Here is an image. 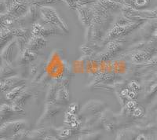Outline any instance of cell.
Masks as SVG:
<instances>
[{"label": "cell", "instance_id": "1", "mask_svg": "<svg viewBox=\"0 0 157 140\" xmlns=\"http://www.w3.org/2000/svg\"><path fill=\"white\" fill-rule=\"evenodd\" d=\"M135 2L138 6H143L146 5L148 0H136Z\"/></svg>", "mask_w": 157, "mask_h": 140}, {"label": "cell", "instance_id": "2", "mask_svg": "<svg viewBox=\"0 0 157 140\" xmlns=\"http://www.w3.org/2000/svg\"><path fill=\"white\" fill-rule=\"evenodd\" d=\"M70 135V131L68 130H64V131H61V133L60 134V136L61 137H66Z\"/></svg>", "mask_w": 157, "mask_h": 140}, {"label": "cell", "instance_id": "3", "mask_svg": "<svg viewBox=\"0 0 157 140\" xmlns=\"http://www.w3.org/2000/svg\"><path fill=\"white\" fill-rule=\"evenodd\" d=\"M134 114L135 116H141L142 114V110L139 109V108H137L134 111Z\"/></svg>", "mask_w": 157, "mask_h": 140}, {"label": "cell", "instance_id": "4", "mask_svg": "<svg viewBox=\"0 0 157 140\" xmlns=\"http://www.w3.org/2000/svg\"><path fill=\"white\" fill-rule=\"evenodd\" d=\"M128 105H130V107L129 108H134V106H135V104H134V102H130Z\"/></svg>", "mask_w": 157, "mask_h": 140}, {"label": "cell", "instance_id": "5", "mask_svg": "<svg viewBox=\"0 0 157 140\" xmlns=\"http://www.w3.org/2000/svg\"><path fill=\"white\" fill-rule=\"evenodd\" d=\"M134 97H135V93H134V92H131V93H130V99H134Z\"/></svg>", "mask_w": 157, "mask_h": 140}, {"label": "cell", "instance_id": "6", "mask_svg": "<svg viewBox=\"0 0 157 140\" xmlns=\"http://www.w3.org/2000/svg\"><path fill=\"white\" fill-rule=\"evenodd\" d=\"M137 140H145V138H144V137H143V136H140Z\"/></svg>", "mask_w": 157, "mask_h": 140}, {"label": "cell", "instance_id": "7", "mask_svg": "<svg viewBox=\"0 0 157 140\" xmlns=\"http://www.w3.org/2000/svg\"><path fill=\"white\" fill-rule=\"evenodd\" d=\"M154 36H155V37H157V29L154 32Z\"/></svg>", "mask_w": 157, "mask_h": 140}]
</instances>
